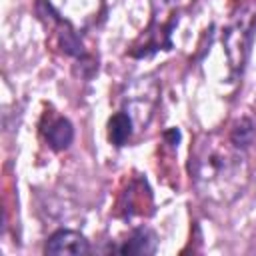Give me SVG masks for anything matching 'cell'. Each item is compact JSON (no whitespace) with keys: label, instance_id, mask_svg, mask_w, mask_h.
<instances>
[{"label":"cell","instance_id":"4","mask_svg":"<svg viewBox=\"0 0 256 256\" xmlns=\"http://www.w3.org/2000/svg\"><path fill=\"white\" fill-rule=\"evenodd\" d=\"M158 248V236L150 230V228H136L130 238L118 248L120 254H128V256H146V254H154Z\"/></svg>","mask_w":256,"mask_h":256},{"label":"cell","instance_id":"5","mask_svg":"<svg viewBox=\"0 0 256 256\" xmlns=\"http://www.w3.org/2000/svg\"><path fill=\"white\" fill-rule=\"evenodd\" d=\"M132 126H134V120L130 118V114L124 110V112H116L110 122H108V138L114 146H124L130 136H132Z\"/></svg>","mask_w":256,"mask_h":256},{"label":"cell","instance_id":"2","mask_svg":"<svg viewBox=\"0 0 256 256\" xmlns=\"http://www.w3.org/2000/svg\"><path fill=\"white\" fill-rule=\"evenodd\" d=\"M46 4L74 32L94 26L104 12V0H46Z\"/></svg>","mask_w":256,"mask_h":256},{"label":"cell","instance_id":"1","mask_svg":"<svg viewBox=\"0 0 256 256\" xmlns=\"http://www.w3.org/2000/svg\"><path fill=\"white\" fill-rule=\"evenodd\" d=\"M192 180L200 196L214 204L236 200L248 184V160L244 148L236 146L230 136L218 132L202 136L190 152Z\"/></svg>","mask_w":256,"mask_h":256},{"label":"cell","instance_id":"3","mask_svg":"<svg viewBox=\"0 0 256 256\" xmlns=\"http://www.w3.org/2000/svg\"><path fill=\"white\" fill-rule=\"evenodd\" d=\"M46 254H72V256H82L90 252L88 240L74 230H58L54 232L48 242H46Z\"/></svg>","mask_w":256,"mask_h":256},{"label":"cell","instance_id":"6","mask_svg":"<svg viewBox=\"0 0 256 256\" xmlns=\"http://www.w3.org/2000/svg\"><path fill=\"white\" fill-rule=\"evenodd\" d=\"M74 138V130H72V124L66 120V118H56L48 130H46V140L48 144L54 148V150H64L70 146Z\"/></svg>","mask_w":256,"mask_h":256},{"label":"cell","instance_id":"7","mask_svg":"<svg viewBox=\"0 0 256 256\" xmlns=\"http://www.w3.org/2000/svg\"><path fill=\"white\" fill-rule=\"evenodd\" d=\"M230 138H232V142L236 146L246 150V146L254 140V126H252V122L248 118H242L240 122H236V126L230 132Z\"/></svg>","mask_w":256,"mask_h":256}]
</instances>
